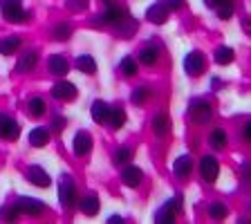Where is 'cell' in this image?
<instances>
[{
	"instance_id": "cell-32",
	"label": "cell",
	"mask_w": 251,
	"mask_h": 224,
	"mask_svg": "<svg viewBox=\"0 0 251 224\" xmlns=\"http://www.w3.org/2000/svg\"><path fill=\"white\" fill-rule=\"evenodd\" d=\"M132 159V150L130 148H119L115 152V164H128Z\"/></svg>"
},
{
	"instance_id": "cell-3",
	"label": "cell",
	"mask_w": 251,
	"mask_h": 224,
	"mask_svg": "<svg viewBox=\"0 0 251 224\" xmlns=\"http://www.w3.org/2000/svg\"><path fill=\"white\" fill-rule=\"evenodd\" d=\"M179 206H182V198H173V199H168L166 204H164L162 209L155 213V222H159V224H171L173 220H175V213L179 211Z\"/></svg>"
},
{
	"instance_id": "cell-37",
	"label": "cell",
	"mask_w": 251,
	"mask_h": 224,
	"mask_svg": "<svg viewBox=\"0 0 251 224\" xmlns=\"http://www.w3.org/2000/svg\"><path fill=\"white\" fill-rule=\"evenodd\" d=\"M164 2H166V7H168V9H182V7H184V0H164Z\"/></svg>"
},
{
	"instance_id": "cell-34",
	"label": "cell",
	"mask_w": 251,
	"mask_h": 224,
	"mask_svg": "<svg viewBox=\"0 0 251 224\" xmlns=\"http://www.w3.org/2000/svg\"><path fill=\"white\" fill-rule=\"evenodd\" d=\"M218 16H220V21H229L231 16H233V5H231V0L218 7Z\"/></svg>"
},
{
	"instance_id": "cell-24",
	"label": "cell",
	"mask_w": 251,
	"mask_h": 224,
	"mask_svg": "<svg viewBox=\"0 0 251 224\" xmlns=\"http://www.w3.org/2000/svg\"><path fill=\"white\" fill-rule=\"evenodd\" d=\"M76 68L83 74H94L97 72V61L92 56H88V54H83V56L76 58Z\"/></svg>"
},
{
	"instance_id": "cell-2",
	"label": "cell",
	"mask_w": 251,
	"mask_h": 224,
	"mask_svg": "<svg viewBox=\"0 0 251 224\" xmlns=\"http://www.w3.org/2000/svg\"><path fill=\"white\" fill-rule=\"evenodd\" d=\"M58 199H61L63 209H72L76 204V186H74L70 175H63L61 182H58Z\"/></svg>"
},
{
	"instance_id": "cell-9",
	"label": "cell",
	"mask_w": 251,
	"mask_h": 224,
	"mask_svg": "<svg viewBox=\"0 0 251 224\" xmlns=\"http://www.w3.org/2000/svg\"><path fill=\"white\" fill-rule=\"evenodd\" d=\"M168 14H171V9L166 7V2H164V0H159V2H155V5L148 7L146 18L151 23H155V25H164V23L168 21Z\"/></svg>"
},
{
	"instance_id": "cell-36",
	"label": "cell",
	"mask_w": 251,
	"mask_h": 224,
	"mask_svg": "<svg viewBox=\"0 0 251 224\" xmlns=\"http://www.w3.org/2000/svg\"><path fill=\"white\" fill-rule=\"evenodd\" d=\"M68 7L72 11H83L85 7H88V2H85V0H68Z\"/></svg>"
},
{
	"instance_id": "cell-35",
	"label": "cell",
	"mask_w": 251,
	"mask_h": 224,
	"mask_svg": "<svg viewBox=\"0 0 251 224\" xmlns=\"http://www.w3.org/2000/svg\"><path fill=\"white\" fill-rule=\"evenodd\" d=\"M130 99H132V103H135V105H141L144 101L148 99V90H146V88H137L135 92H132Z\"/></svg>"
},
{
	"instance_id": "cell-41",
	"label": "cell",
	"mask_w": 251,
	"mask_h": 224,
	"mask_svg": "<svg viewBox=\"0 0 251 224\" xmlns=\"http://www.w3.org/2000/svg\"><path fill=\"white\" fill-rule=\"evenodd\" d=\"M110 222H112V224H124V218H119V215H112V218H110Z\"/></svg>"
},
{
	"instance_id": "cell-33",
	"label": "cell",
	"mask_w": 251,
	"mask_h": 224,
	"mask_svg": "<svg viewBox=\"0 0 251 224\" xmlns=\"http://www.w3.org/2000/svg\"><path fill=\"white\" fill-rule=\"evenodd\" d=\"M43 112H45V103H43V99H31L29 101V115H34V117H41Z\"/></svg>"
},
{
	"instance_id": "cell-40",
	"label": "cell",
	"mask_w": 251,
	"mask_h": 224,
	"mask_svg": "<svg viewBox=\"0 0 251 224\" xmlns=\"http://www.w3.org/2000/svg\"><path fill=\"white\" fill-rule=\"evenodd\" d=\"M63 125H65V119H63V117H56V119H54V130H63Z\"/></svg>"
},
{
	"instance_id": "cell-18",
	"label": "cell",
	"mask_w": 251,
	"mask_h": 224,
	"mask_svg": "<svg viewBox=\"0 0 251 224\" xmlns=\"http://www.w3.org/2000/svg\"><path fill=\"white\" fill-rule=\"evenodd\" d=\"M108 115H110V105L105 101H94L92 103V117L97 124H105L108 121Z\"/></svg>"
},
{
	"instance_id": "cell-16",
	"label": "cell",
	"mask_w": 251,
	"mask_h": 224,
	"mask_svg": "<svg viewBox=\"0 0 251 224\" xmlns=\"http://www.w3.org/2000/svg\"><path fill=\"white\" fill-rule=\"evenodd\" d=\"M47 68H50V72L52 74H56V76H65L68 70H70V65H68V61H65L63 56L54 54V56L47 58Z\"/></svg>"
},
{
	"instance_id": "cell-5",
	"label": "cell",
	"mask_w": 251,
	"mask_h": 224,
	"mask_svg": "<svg viewBox=\"0 0 251 224\" xmlns=\"http://www.w3.org/2000/svg\"><path fill=\"white\" fill-rule=\"evenodd\" d=\"M200 173H202V179L204 182H215L218 179V173H220V164L213 155H206L202 157V164H200Z\"/></svg>"
},
{
	"instance_id": "cell-23",
	"label": "cell",
	"mask_w": 251,
	"mask_h": 224,
	"mask_svg": "<svg viewBox=\"0 0 251 224\" xmlns=\"http://www.w3.org/2000/svg\"><path fill=\"white\" fill-rule=\"evenodd\" d=\"M108 124L115 128V130H119V128H124L126 124V112L121 108H110V115H108Z\"/></svg>"
},
{
	"instance_id": "cell-42",
	"label": "cell",
	"mask_w": 251,
	"mask_h": 224,
	"mask_svg": "<svg viewBox=\"0 0 251 224\" xmlns=\"http://www.w3.org/2000/svg\"><path fill=\"white\" fill-rule=\"evenodd\" d=\"M103 2H112V0H103Z\"/></svg>"
},
{
	"instance_id": "cell-28",
	"label": "cell",
	"mask_w": 251,
	"mask_h": 224,
	"mask_svg": "<svg viewBox=\"0 0 251 224\" xmlns=\"http://www.w3.org/2000/svg\"><path fill=\"white\" fill-rule=\"evenodd\" d=\"M119 68H121V72H124L126 76H135L137 74V61L135 58H130V56H126L124 61L119 63Z\"/></svg>"
},
{
	"instance_id": "cell-1",
	"label": "cell",
	"mask_w": 251,
	"mask_h": 224,
	"mask_svg": "<svg viewBox=\"0 0 251 224\" xmlns=\"http://www.w3.org/2000/svg\"><path fill=\"white\" fill-rule=\"evenodd\" d=\"M0 9L7 23H25L29 18V14L23 9V0H0Z\"/></svg>"
},
{
	"instance_id": "cell-38",
	"label": "cell",
	"mask_w": 251,
	"mask_h": 224,
	"mask_svg": "<svg viewBox=\"0 0 251 224\" xmlns=\"http://www.w3.org/2000/svg\"><path fill=\"white\" fill-rule=\"evenodd\" d=\"M204 2H206V7H215V9H218L220 5H225V2H229V0H204Z\"/></svg>"
},
{
	"instance_id": "cell-12",
	"label": "cell",
	"mask_w": 251,
	"mask_h": 224,
	"mask_svg": "<svg viewBox=\"0 0 251 224\" xmlns=\"http://www.w3.org/2000/svg\"><path fill=\"white\" fill-rule=\"evenodd\" d=\"M72 146H74V152H76V155H88V152L92 150V137H90V132L78 130L76 135H74Z\"/></svg>"
},
{
	"instance_id": "cell-15",
	"label": "cell",
	"mask_w": 251,
	"mask_h": 224,
	"mask_svg": "<svg viewBox=\"0 0 251 224\" xmlns=\"http://www.w3.org/2000/svg\"><path fill=\"white\" fill-rule=\"evenodd\" d=\"M36 63H38V54L34 52V50H29V52H25V54L21 56L18 65H16V72H18V74H27V72H31V70L36 68Z\"/></svg>"
},
{
	"instance_id": "cell-7",
	"label": "cell",
	"mask_w": 251,
	"mask_h": 224,
	"mask_svg": "<svg viewBox=\"0 0 251 224\" xmlns=\"http://www.w3.org/2000/svg\"><path fill=\"white\" fill-rule=\"evenodd\" d=\"M14 204L18 206L21 213H27V215H41L47 209L41 199H31V198H16Z\"/></svg>"
},
{
	"instance_id": "cell-31",
	"label": "cell",
	"mask_w": 251,
	"mask_h": 224,
	"mask_svg": "<svg viewBox=\"0 0 251 224\" xmlns=\"http://www.w3.org/2000/svg\"><path fill=\"white\" fill-rule=\"evenodd\" d=\"M70 34H72V27H70L68 23H61V25H56V29H54V38H56V41H68Z\"/></svg>"
},
{
	"instance_id": "cell-29",
	"label": "cell",
	"mask_w": 251,
	"mask_h": 224,
	"mask_svg": "<svg viewBox=\"0 0 251 224\" xmlns=\"http://www.w3.org/2000/svg\"><path fill=\"white\" fill-rule=\"evenodd\" d=\"M0 218L5 220V222H16V220L21 218V211H18V206H16V204H9V206H5V209H2Z\"/></svg>"
},
{
	"instance_id": "cell-11",
	"label": "cell",
	"mask_w": 251,
	"mask_h": 224,
	"mask_svg": "<svg viewBox=\"0 0 251 224\" xmlns=\"http://www.w3.org/2000/svg\"><path fill=\"white\" fill-rule=\"evenodd\" d=\"M52 97L54 99H61V101H70L76 97V85L70 83V81H61L52 88Z\"/></svg>"
},
{
	"instance_id": "cell-6",
	"label": "cell",
	"mask_w": 251,
	"mask_h": 224,
	"mask_svg": "<svg viewBox=\"0 0 251 224\" xmlns=\"http://www.w3.org/2000/svg\"><path fill=\"white\" fill-rule=\"evenodd\" d=\"M18 135H21V125L16 124L11 117L0 115V139L14 141V139H18Z\"/></svg>"
},
{
	"instance_id": "cell-20",
	"label": "cell",
	"mask_w": 251,
	"mask_h": 224,
	"mask_svg": "<svg viewBox=\"0 0 251 224\" xmlns=\"http://www.w3.org/2000/svg\"><path fill=\"white\" fill-rule=\"evenodd\" d=\"M99 209H101L99 198H97V195H85L83 202H81V211H83L85 215H97Z\"/></svg>"
},
{
	"instance_id": "cell-30",
	"label": "cell",
	"mask_w": 251,
	"mask_h": 224,
	"mask_svg": "<svg viewBox=\"0 0 251 224\" xmlns=\"http://www.w3.org/2000/svg\"><path fill=\"white\" fill-rule=\"evenodd\" d=\"M226 211H229V209H226V206H225V204H211V206H209V215H211V218H213V220H225L226 218Z\"/></svg>"
},
{
	"instance_id": "cell-8",
	"label": "cell",
	"mask_w": 251,
	"mask_h": 224,
	"mask_svg": "<svg viewBox=\"0 0 251 224\" xmlns=\"http://www.w3.org/2000/svg\"><path fill=\"white\" fill-rule=\"evenodd\" d=\"M211 117H213V110H211L209 103H204V101H193V105H191V119L195 121V124H209Z\"/></svg>"
},
{
	"instance_id": "cell-25",
	"label": "cell",
	"mask_w": 251,
	"mask_h": 224,
	"mask_svg": "<svg viewBox=\"0 0 251 224\" xmlns=\"http://www.w3.org/2000/svg\"><path fill=\"white\" fill-rule=\"evenodd\" d=\"M233 50L231 47H226V45H222V47H218L215 50V63H220V65H229L231 61H233Z\"/></svg>"
},
{
	"instance_id": "cell-26",
	"label": "cell",
	"mask_w": 251,
	"mask_h": 224,
	"mask_svg": "<svg viewBox=\"0 0 251 224\" xmlns=\"http://www.w3.org/2000/svg\"><path fill=\"white\" fill-rule=\"evenodd\" d=\"M157 58H159V50H155V47H144L139 52V61L144 65H155Z\"/></svg>"
},
{
	"instance_id": "cell-10",
	"label": "cell",
	"mask_w": 251,
	"mask_h": 224,
	"mask_svg": "<svg viewBox=\"0 0 251 224\" xmlns=\"http://www.w3.org/2000/svg\"><path fill=\"white\" fill-rule=\"evenodd\" d=\"M184 70H186L188 76H200V74L204 72V56L198 52L186 54V58H184Z\"/></svg>"
},
{
	"instance_id": "cell-22",
	"label": "cell",
	"mask_w": 251,
	"mask_h": 224,
	"mask_svg": "<svg viewBox=\"0 0 251 224\" xmlns=\"http://www.w3.org/2000/svg\"><path fill=\"white\" fill-rule=\"evenodd\" d=\"M168 128H171V121H168L166 115H155L152 117V132L159 137H164L168 132Z\"/></svg>"
},
{
	"instance_id": "cell-39",
	"label": "cell",
	"mask_w": 251,
	"mask_h": 224,
	"mask_svg": "<svg viewBox=\"0 0 251 224\" xmlns=\"http://www.w3.org/2000/svg\"><path fill=\"white\" fill-rule=\"evenodd\" d=\"M242 139L245 141L251 139V124H245V128H242Z\"/></svg>"
},
{
	"instance_id": "cell-4",
	"label": "cell",
	"mask_w": 251,
	"mask_h": 224,
	"mask_svg": "<svg viewBox=\"0 0 251 224\" xmlns=\"http://www.w3.org/2000/svg\"><path fill=\"white\" fill-rule=\"evenodd\" d=\"M126 14H128V11H126L121 5H112V2H108V7L101 11L99 18H92V25H101V23H119V21H124Z\"/></svg>"
},
{
	"instance_id": "cell-14",
	"label": "cell",
	"mask_w": 251,
	"mask_h": 224,
	"mask_svg": "<svg viewBox=\"0 0 251 224\" xmlns=\"http://www.w3.org/2000/svg\"><path fill=\"white\" fill-rule=\"evenodd\" d=\"M141 177H144V173H141V168H137V166H126L124 173H121V182H124L126 186H130V188L139 186Z\"/></svg>"
},
{
	"instance_id": "cell-17",
	"label": "cell",
	"mask_w": 251,
	"mask_h": 224,
	"mask_svg": "<svg viewBox=\"0 0 251 224\" xmlns=\"http://www.w3.org/2000/svg\"><path fill=\"white\" fill-rule=\"evenodd\" d=\"M191 168H193V162H191V157L188 155L177 157V162L173 164V173H175L177 177H186L188 173H191Z\"/></svg>"
},
{
	"instance_id": "cell-13",
	"label": "cell",
	"mask_w": 251,
	"mask_h": 224,
	"mask_svg": "<svg viewBox=\"0 0 251 224\" xmlns=\"http://www.w3.org/2000/svg\"><path fill=\"white\" fill-rule=\"evenodd\" d=\"M27 179H29L31 184L41 186V188H47L50 184H52V177H50V175H47L41 166H31L29 171H27Z\"/></svg>"
},
{
	"instance_id": "cell-21",
	"label": "cell",
	"mask_w": 251,
	"mask_h": 224,
	"mask_svg": "<svg viewBox=\"0 0 251 224\" xmlns=\"http://www.w3.org/2000/svg\"><path fill=\"white\" fill-rule=\"evenodd\" d=\"M23 45V41L18 36H9V38H2L0 41V54H5V56H11V54Z\"/></svg>"
},
{
	"instance_id": "cell-27",
	"label": "cell",
	"mask_w": 251,
	"mask_h": 224,
	"mask_svg": "<svg viewBox=\"0 0 251 224\" xmlns=\"http://www.w3.org/2000/svg\"><path fill=\"white\" fill-rule=\"evenodd\" d=\"M209 144L215 148V150H222L226 146V132L225 130H213L209 135Z\"/></svg>"
},
{
	"instance_id": "cell-19",
	"label": "cell",
	"mask_w": 251,
	"mask_h": 224,
	"mask_svg": "<svg viewBox=\"0 0 251 224\" xmlns=\"http://www.w3.org/2000/svg\"><path fill=\"white\" fill-rule=\"evenodd\" d=\"M50 141V130L47 128H34V130L29 132V144L36 148H43Z\"/></svg>"
}]
</instances>
